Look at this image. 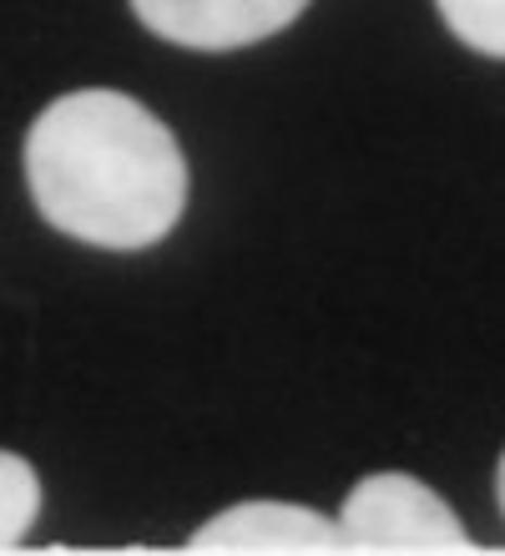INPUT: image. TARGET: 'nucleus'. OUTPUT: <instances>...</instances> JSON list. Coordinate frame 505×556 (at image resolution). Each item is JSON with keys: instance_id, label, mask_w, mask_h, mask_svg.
Here are the masks:
<instances>
[{"instance_id": "obj_6", "label": "nucleus", "mask_w": 505, "mask_h": 556, "mask_svg": "<svg viewBox=\"0 0 505 556\" xmlns=\"http://www.w3.org/2000/svg\"><path fill=\"white\" fill-rule=\"evenodd\" d=\"M434 5L470 51L505 61V0H434Z\"/></svg>"}, {"instance_id": "obj_2", "label": "nucleus", "mask_w": 505, "mask_h": 556, "mask_svg": "<svg viewBox=\"0 0 505 556\" xmlns=\"http://www.w3.org/2000/svg\"><path fill=\"white\" fill-rule=\"evenodd\" d=\"M339 531L344 552H476L460 516L404 470L364 476L339 511Z\"/></svg>"}, {"instance_id": "obj_3", "label": "nucleus", "mask_w": 505, "mask_h": 556, "mask_svg": "<svg viewBox=\"0 0 505 556\" xmlns=\"http://www.w3.org/2000/svg\"><path fill=\"white\" fill-rule=\"evenodd\" d=\"M308 0H131L152 36L188 51H238L293 26Z\"/></svg>"}, {"instance_id": "obj_7", "label": "nucleus", "mask_w": 505, "mask_h": 556, "mask_svg": "<svg viewBox=\"0 0 505 556\" xmlns=\"http://www.w3.org/2000/svg\"><path fill=\"white\" fill-rule=\"evenodd\" d=\"M495 501H501V511H505V455H501V466H495Z\"/></svg>"}, {"instance_id": "obj_5", "label": "nucleus", "mask_w": 505, "mask_h": 556, "mask_svg": "<svg viewBox=\"0 0 505 556\" xmlns=\"http://www.w3.org/2000/svg\"><path fill=\"white\" fill-rule=\"evenodd\" d=\"M36 516H41V476L15 451H0V552H15L26 542Z\"/></svg>"}, {"instance_id": "obj_1", "label": "nucleus", "mask_w": 505, "mask_h": 556, "mask_svg": "<svg viewBox=\"0 0 505 556\" xmlns=\"http://www.w3.org/2000/svg\"><path fill=\"white\" fill-rule=\"evenodd\" d=\"M26 182L41 218L91 249H152L188 207V157L127 91H66L30 122Z\"/></svg>"}, {"instance_id": "obj_4", "label": "nucleus", "mask_w": 505, "mask_h": 556, "mask_svg": "<svg viewBox=\"0 0 505 556\" xmlns=\"http://www.w3.org/2000/svg\"><path fill=\"white\" fill-rule=\"evenodd\" d=\"M192 552H344V531L293 501H243L192 531Z\"/></svg>"}]
</instances>
